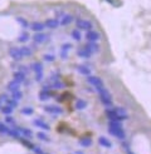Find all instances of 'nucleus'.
Instances as JSON below:
<instances>
[{
    "mask_svg": "<svg viewBox=\"0 0 151 154\" xmlns=\"http://www.w3.org/2000/svg\"><path fill=\"white\" fill-rule=\"evenodd\" d=\"M76 26H77L78 30H92L93 24L92 21H89L87 19H77L76 20Z\"/></svg>",
    "mask_w": 151,
    "mask_h": 154,
    "instance_id": "obj_1",
    "label": "nucleus"
},
{
    "mask_svg": "<svg viewBox=\"0 0 151 154\" xmlns=\"http://www.w3.org/2000/svg\"><path fill=\"white\" fill-rule=\"evenodd\" d=\"M86 39L89 43H97L101 39V33L97 32V30H88L86 33Z\"/></svg>",
    "mask_w": 151,
    "mask_h": 154,
    "instance_id": "obj_2",
    "label": "nucleus"
},
{
    "mask_svg": "<svg viewBox=\"0 0 151 154\" xmlns=\"http://www.w3.org/2000/svg\"><path fill=\"white\" fill-rule=\"evenodd\" d=\"M33 70L35 73V80L37 82H40L43 79V64L39 63V61H37V63H34L32 65Z\"/></svg>",
    "mask_w": 151,
    "mask_h": 154,
    "instance_id": "obj_3",
    "label": "nucleus"
},
{
    "mask_svg": "<svg viewBox=\"0 0 151 154\" xmlns=\"http://www.w3.org/2000/svg\"><path fill=\"white\" fill-rule=\"evenodd\" d=\"M108 132L111 135L118 138V139H125L126 138V134L124 132V128H110L108 127Z\"/></svg>",
    "mask_w": 151,
    "mask_h": 154,
    "instance_id": "obj_4",
    "label": "nucleus"
},
{
    "mask_svg": "<svg viewBox=\"0 0 151 154\" xmlns=\"http://www.w3.org/2000/svg\"><path fill=\"white\" fill-rule=\"evenodd\" d=\"M44 110L47 113H50V114H54V115H59L63 113V109L58 105H45L44 106Z\"/></svg>",
    "mask_w": 151,
    "mask_h": 154,
    "instance_id": "obj_5",
    "label": "nucleus"
},
{
    "mask_svg": "<svg viewBox=\"0 0 151 154\" xmlns=\"http://www.w3.org/2000/svg\"><path fill=\"white\" fill-rule=\"evenodd\" d=\"M9 55L14 59V60H21L23 58V54L20 51V48H10L9 49Z\"/></svg>",
    "mask_w": 151,
    "mask_h": 154,
    "instance_id": "obj_6",
    "label": "nucleus"
},
{
    "mask_svg": "<svg viewBox=\"0 0 151 154\" xmlns=\"http://www.w3.org/2000/svg\"><path fill=\"white\" fill-rule=\"evenodd\" d=\"M87 82L91 84V85H93L95 88H97V87H102V85H103L102 79H101V78H98V76H91V75H88Z\"/></svg>",
    "mask_w": 151,
    "mask_h": 154,
    "instance_id": "obj_7",
    "label": "nucleus"
},
{
    "mask_svg": "<svg viewBox=\"0 0 151 154\" xmlns=\"http://www.w3.org/2000/svg\"><path fill=\"white\" fill-rule=\"evenodd\" d=\"M39 100L40 102H45V100H48V99L50 98V93H49V87H44L42 89V91L39 93Z\"/></svg>",
    "mask_w": 151,
    "mask_h": 154,
    "instance_id": "obj_8",
    "label": "nucleus"
},
{
    "mask_svg": "<svg viewBox=\"0 0 151 154\" xmlns=\"http://www.w3.org/2000/svg\"><path fill=\"white\" fill-rule=\"evenodd\" d=\"M33 124L37 127V128H40V129H43V130H50V127H49V124H47L44 120H42V119H34L33 120Z\"/></svg>",
    "mask_w": 151,
    "mask_h": 154,
    "instance_id": "obj_9",
    "label": "nucleus"
},
{
    "mask_svg": "<svg viewBox=\"0 0 151 154\" xmlns=\"http://www.w3.org/2000/svg\"><path fill=\"white\" fill-rule=\"evenodd\" d=\"M33 39H34V42H35L37 44H42V43H44V42H47L48 36L45 35L43 32H40V33H35L34 36H33Z\"/></svg>",
    "mask_w": 151,
    "mask_h": 154,
    "instance_id": "obj_10",
    "label": "nucleus"
},
{
    "mask_svg": "<svg viewBox=\"0 0 151 154\" xmlns=\"http://www.w3.org/2000/svg\"><path fill=\"white\" fill-rule=\"evenodd\" d=\"M73 20H74L73 15H71V14H64L63 17H62V20L59 21V24L66 26V25H69L71 23H73Z\"/></svg>",
    "mask_w": 151,
    "mask_h": 154,
    "instance_id": "obj_11",
    "label": "nucleus"
},
{
    "mask_svg": "<svg viewBox=\"0 0 151 154\" xmlns=\"http://www.w3.org/2000/svg\"><path fill=\"white\" fill-rule=\"evenodd\" d=\"M30 29L33 30V32L35 33H40L43 32V30L45 29V25L43 24V23H39V21H34L32 25H30Z\"/></svg>",
    "mask_w": 151,
    "mask_h": 154,
    "instance_id": "obj_12",
    "label": "nucleus"
},
{
    "mask_svg": "<svg viewBox=\"0 0 151 154\" xmlns=\"http://www.w3.org/2000/svg\"><path fill=\"white\" fill-rule=\"evenodd\" d=\"M44 25H45V28L56 29V28H58V25H59V20H58V19H48V20H45Z\"/></svg>",
    "mask_w": 151,
    "mask_h": 154,
    "instance_id": "obj_13",
    "label": "nucleus"
},
{
    "mask_svg": "<svg viewBox=\"0 0 151 154\" xmlns=\"http://www.w3.org/2000/svg\"><path fill=\"white\" fill-rule=\"evenodd\" d=\"M77 55L81 57V58L88 59V58H91V55H92V53H91L87 48H82V49H78L77 50Z\"/></svg>",
    "mask_w": 151,
    "mask_h": 154,
    "instance_id": "obj_14",
    "label": "nucleus"
},
{
    "mask_svg": "<svg viewBox=\"0 0 151 154\" xmlns=\"http://www.w3.org/2000/svg\"><path fill=\"white\" fill-rule=\"evenodd\" d=\"M6 88H8V90H9L10 93H11V91H14V90L20 89V83H19V82H17V80H11V82L8 83Z\"/></svg>",
    "mask_w": 151,
    "mask_h": 154,
    "instance_id": "obj_15",
    "label": "nucleus"
},
{
    "mask_svg": "<svg viewBox=\"0 0 151 154\" xmlns=\"http://www.w3.org/2000/svg\"><path fill=\"white\" fill-rule=\"evenodd\" d=\"M98 143H100V145H102V147H104V148H112L111 140L108 139V138H106V137H100L98 138Z\"/></svg>",
    "mask_w": 151,
    "mask_h": 154,
    "instance_id": "obj_16",
    "label": "nucleus"
},
{
    "mask_svg": "<svg viewBox=\"0 0 151 154\" xmlns=\"http://www.w3.org/2000/svg\"><path fill=\"white\" fill-rule=\"evenodd\" d=\"M85 48H87L92 54H93V53H98V51H100V49H101L100 45H98L97 43H89V42L87 43V45H86Z\"/></svg>",
    "mask_w": 151,
    "mask_h": 154,
    "instance_id": "obj_17",
    "label": "nucleus"
},
{
    "mask_svg": "<svg viewBox=\"0 0 151 154\" xmlns=\"http://www.w3.org/2000/svg\"><path fill=\"white\" fill-rule=\"evenodd\" d=\"M13 76H14V80H17V82H19V83H23V82L25 80V73H23L21 70L14 72Z\"/></svg>",
    "mask_w": 151,
    "mask_h": 154,
    "instance_id": "obj_18",
    "label": "nucleus"
},
{
    "mask_svg": "<svg viewBox=\"0 0 151 154\" xmlns=\"http://www.w3.org/2000/svg\"><path fill=\"white\" fill-rule=\"evenodd\" d=\"M77 70L82 75H87L88 76L91 74V69L88 66H86V65H77Z\"/></svg>",
    "mask_w": 151,
    "mask_h": 154,
    "instance_id": "obj_19",
    "label": "nucleus"
},
{
    "mask_svg": "<svg viewBox=\"0 0 151 154\" xmlns=\"http://www.w3.org/2000/svg\"><path fill=\"white\" fill-rule=\"evenodd\" d=\"M17 129L19 130V133L23 134L25 138H32L33 137V132L30 129H28V128H17Z\"/></svg>",
    "mask_w": 151,
    "mask_h": 154,
    "instance_id": "obj_20",
    "label": "nucleus"
},
{
    "mask_svg": "<svg viewBox=\"0 0 151 154\" xmlns=\"http://www.w3.org/2000/svg\"><path fill=\"white\" fill-rule=\"evenodd\" d=\"M10 132H11V128L8 127L5 123L0 122V133H2V134H6V135H10Z\"/></svg>",
    "mask_w": 151,
    "mask_h": 154,
    "instance_id": "obj_21",
    "label": "nucleus"
},
{
    "mask_svg": "<svg viewBox=\"0 0 151 154\" xmlns=\"http://www.w3.org/2000/svg\"><path fill=\"white\" fill-rule=\"evenodd\" d=\"M87 106V102L83 100V99H78V100H76V109L77 110H82V109H86Z\"/></svg>",
    "mask_w": 151,
    "mask_h": 154,
    "instance_id": "obj_22",
    "label": "nucleus"
},
{
    "mask_svg": "<svg viewBox=\"0 0 151 154\" xmlns=\"http://www.w3.org/2000/svg\"><path fill=\"white\" fill-rule=\"evenodd\" d=\"M0 110H2V113H3L4 115H11L13 112H14V108H11V106H9V105H4V106L0 108Z\"/></svg>",
    "mask_w": 151,
    "mask_h": 154,
    "instance_id": "obj_23",
    "label": "nucleus"
},
{
    "mask_svg": "<svg viewBox=\"0 0 151 154\" xmlns=\"http://www.w3.org/2000/svg\"><path fill=\"white\" fill-rule=\"evenodd\" d=\"M79 144L82 145V147H85V148H88L92 145V139L91 138H83V139L79 140Z\"/></svg>",
    "mask_w": 151,
    "mask_h": 154,
    "instance_id": "obj_24",
    "label": "nucleus"
},
{
    "mask_svg": "<svg viewBox=\"0 0 151 154\" xmlns=\"http://www.w3.org/2000/svg\"><path fill=\"white\" fill-rule=\"evenodd\" d=\"M20 51H21V54H23V57H25V58L30 57V55L33 54V50L30 49V48H28V47H21V48H20Z\"/></svg>",
    "mask_w": 151,
    "mask_h": 154,
    "instance_id": "obj_25",
    "label": "nucleus"
},
{
    "mask_svg": "<svg viewBox=\"0 0 151 154\" xmlns=\"http://www.w3.org/2000/svg\"><path fill=\"white\" fill-rule=\"evenodd\" d=\"M72 38L76 40V42H81V39H82V35H81V32L78 29H74L73 32H72Z\"/></svg>",
    "mask_w": 151,
    "mask_h": 154,
    "instance_id": "obj_26",
    "label": "nucleus"
},
{
    "mask_svg": "<svg viewBox=\"0 0 151 154\" xmlns=\"http://www.w3.org/2000/svg\"><path fill=\"white\" fill-rule=\"evenodd\" d=\"M21 97H23V94H21V91H20V89H18V90H14V91H11V98L13 99H15V100H20L21 99Z\"/></svg>",
    "mask_w": 151,
    "mask_h": 154,
    "instance_id": "obj_27",
    "label": "nucleus"
},
{
    "mask_svg": "<svg viewBox=\"0 0 151 154\" xmlns=\"http://www.w3.org/2000/svg\"><path fill=\"white\" fill-rule=\"evenodd\" d=\"M37 137L39 138L40 140H43V142H47V143H49L50 142V138L45 134V133H43V132H39V133H37Z\"/></svg>",
    "mask_w": 151,
    "mask_h": 154,
    "instance_id": "obj_28",
    "label": "nucleus"
},
{
    "mask_svg": "<svg viewBox=\"0 0 151 154\" xmlns=\"http://www.w3.org/2000/svg\"><path fill=\"white\" fill-rule=\"evenodd\" d=\"M18 40H19L20 43H27V42L29 40V34H28L27 32H23V33H21V34L19 35Z\"/></svg>",
    "mask_w": 151,
    "mask_h": 154,
    "instance_id": "obj_29",
    "label": "nucleus"
},
{
    "mask_svg": "<svg viewBox=\"0 0 151 154\" xmlns=\"http://www.w3.org/2000/svg\"><path fill=\"white\" fill-rule=\"evenodd\" d=\"M6 105H9V106H11V108H14V109H15V108H17L18 105H19V102L18 100H15V99H6Z\"/></svg>",
    "mask_w": 151,
    "mask_h": 154,
    "instance_id": "obj_30",
    "label": "nucleus"
},
{
    "mask_svg": "<svg viewBox=\"0 0 151 154\" xmlns=\"http://www.w3.org/2000/svg\"><path fill=\"white\" fill-rule=\"evenodd\" d=\"M17 21H18V24H19L21 28H24V29H27V28L29 26V23H28L24 18H17Z\"/></svg>",
    "mask_w": 151,
    "mask_h": 154,
    "instance_id": "obj_31",
    "label": "nucleus"
},
{
    "mask_svg": "<svg viewBox=\"0 0 151 154\" xmlns=\"http://www.w3.org/2000/svg\"><path fill=\"white\" fill-rule=\"evenodd\" d=\"M20 113H21L23 115H32V114L34 113V110H33V108L25 106V108H23V109L20 110Z\"/></svg>",
    "mask_w": 151,
    "mask_h": 154,
    "instance_id": "obj_32",
    "label": "nucleus"
},
{
    "mask_svg": "<svg viewBox=\"0 0 151 154\" xmlns=\"http://www.w3.org/2000/svg\"><path fill=\"white\" fill-rule=\"evenodd\" d=\"M108 127H110V128H122V124H121V122L110 120V122H108Z\"/></svg>",
    "mask_w": 151,
    "mask_h": 154,
    "instance_id": "obj_33",
    "label": "nucleus"
},
{
    "mask_svg": "<svg viewBox=\"0 0 151 154\" xmlns=\"http://www.w3.org/2000/svg\"><path fill=\"white\" fill-rule=\"evenodd\" d=\"M50 87L54 88V89H60V88H63V84L59 83V80H54V83H53Z\"/></svg>",
    "mask_w": 151,
    "mask_h": 154,
    "instance_id": "obj_34",
    "label": "nucleus"
},
{
    "mask_svg": "<svg viewBox=\"0 0 151 154\" xmlns=\"http://www.w3.org/2000/svg\"><path fill=\"white\" fill-rule=\"evenodd\" d=\"M20 140H21V143H23V144L25 145V147H28V148H30V149H33V148H34V147H33V144L30 143V142L27 139V138H25V139H20Z\"/></svg>",
    "mask_w": 151,
    "mask_h": 154,
    "instance_id": "obj_35",
    "label": "nucleus"
},
{
    "mask_svg": "<svg viewBox=\"0 0 151 154\" xmlns=\"http://www.w3.org/2000/svg\"><path fill=\"white\" fill-rule=\"evenodd\" d=\"M44 60L45 61H53V60H56V57L52 55V54H45V55H44Z\"/></svg>",
    "mask_w": 151,
    "mask_h": 154,
    "instance_id": "obj_36",
    "label": "nucleus"
},
{
    "mask_svg": "<svg viewBox=\"0 0 151 154\" xmlns=\"http://www.w3.org/2000/svg\"><path fill=\"white\" fill-rule=\"evenodd\" d=\"M5 123H8V124H14V119L10 117V115H6V118H5Z\"/></svg>",
    "mask_w": 151,
    "mask_h": 154,
    "instance_id": "obj_37",
    "label": "nucleus"
},
{
    "mask_svg": "<svg viewBox=\"0 0 151 154\" xmlns=\"http://www.w3.org/2000/svg\"><path fill=\"white\" fill-rule=\"evenodd\" d=\"M60 57H62V59H66L68 57V50L62 49V51H60Z\"/></svg>",
    "mask_w": 151,
    "mask_h": 154,
    "instance_id": "obj_38",
    "label": "nucleus"
},
{
    "mask_svg": "<svg viewBox=\"0 0 151 154\" xmlns=\"http://www.w3.org/2000/svg\"><path fill=\"white\" fill-rule=\"evenodd\" d=\"M62 49H64V50H69V49H72V44H69V43H67V44H63Z\"/></svg>",
    "mask_w": 151,
    "mask_h": 154,
    "instance_id": "obj_39",
    "label": "nucleus"
},
{
    "mask_svg": "<svg viewBox=\"0 0 151 154\" xmlns=\"http://www.w3.org/2000/svg\"><path fill=\"white\" fill-rule=\"evenodd\" d=\"M33 152H34V154H43L42 149L38 148V147H34V148H33Z\"/></svg>",
    "mask_w": 151,
    "mask_h": 154,
    "instance_id": "obj_40",
    "label": "nucleus"
},
{
    "mask_svg": "<svg viewBox=\"0 0 151 154\" xmlns=\"http://www.w3.org/2000/svg\"><path fill=\"white\" fill-rule=\"evenodd\" d=\"M6 99H8V95L6 94H2V95H0V103L6 102Z\"/></svg>",
    "mask_w": 151,
    "mask_h": 154,
    "instance_id": "obj_41",
    "label": "nucleus"
},
{
    "mask_svg": "<svg viewBox=\"0 0 151 154\" xmlns=\"http://www.w3.org/2000/svg\"><path fill=\"white\" fill-rule=\"evenodd\" d=\"M127 153H128V154H133V153H132L130 149H128V148H127Z\"/></svg>",
    "mask_w": 151,
    "mask_h": 154,
    "instance_id": "obj_42",
    "label": "nucleus"
},
{
    "mask_svg": "<svg viewBox=\"0 0 151 154\" xmlns=\"http://www.w3.org/2000/svg\"><path fill=\"white\" fill-rule=\"evenodd\" d=\"M76 154H83L82 152H76Z\"/></svg>",
    "mask_w": 151,
    "mask_h": 154,
    "instance_id": "obj_43",
    "label": "nucleus"
},
{
    "mask_svg": "<svg viewBox=\"0 0 151 154\" xmlns=\"http://www.w3.org/2000/svg\"><path fill=\"white\" fill-rule=\"evenodd\" d=\"M0 108H2V103H0Z\"/></svg>",
    "mask_w": 151,
    "mask_h": 154,
    "instance_id": "obj_44",
    "label": "nucleus"
},
{
    "mask_svg": "<svg viewBox=\"0 0 151 154\" xmlns=\"http://www.w3.org/2000/svg\"><path fill=\"white\" fill-rule=\"evenodd\" d=\"M43 154H44V153H43Z\"/></svg>",
    "mask_w": 151,
    "mask_h": 154,
    "instance_id": "obj_45",
    "label": "nucleus"
}]
</instances>
